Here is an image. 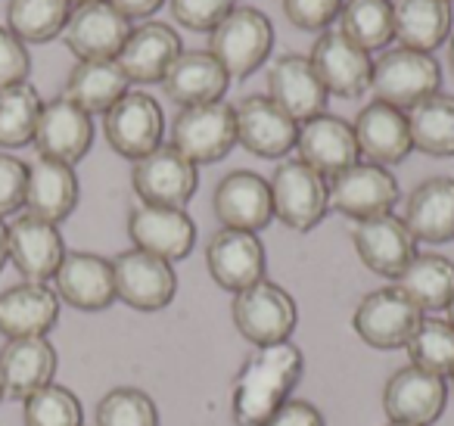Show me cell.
<instances>
[{"label":"cell","mask_w":454,"mask_h":426,"mask_svg":"<svg viewBox=\"0 0 454 426\" xmlns=\"http://www.w3.org/2000/svg\"><path fill=\"white\" fill-rule=\"evenodd\" d=\"M237 144L259 159H284L296 150L299 122L290 119L268 94H249L234 106Z\"/></svg>","instance_id":"13"},{"label":"cell","mask_w":454,"mask_h":426,"mask_svg":"<svg viewBox=\"0 0 454 426\" xmlns=\"http://www.w3.org/2000/svg\"><path fill=\"white\" fill-rule=\"evenodd\" d=\"M84 4H97V0H69V7L75 10V7H84Z\"/></svg>","instance_id":"51"},{"label":"cell","mask_w":454,"mask_h":426,"mask_svg":"<svg viewBox=\"0 0 454 426\" xmlns=\"http://www.w3.org/2000/svg\"><path fill=\"white\" fill-rule=\"evenodd\" d=\"M352 131H355L358 153L364 156V162L383 165V169L398 165L414 150V144H411L408 113L389 106V103H380V100L367 103L358 113V119L352 122Z\"/></svg>","instance_id":"26"},{"label":"cell","mask_w":454,"mask_h":426,"mask_svg":"<svg viewBox=\"0 0 454 426\" xmlns=\"http://www.w3.org/2000/svg\"><path fill=\"white\" fill-rule=\"evenodd\" d=\"M131 28V20H125L109 0H97V4L72 10L63 38L72 57H78V63H94V59L119 57Z\"/></svg>","instance_id":"15"},{"label":"cell","mask_w":454,"mask_h":426,"mask_svg":"<svg viewBox=\"0 0 454 426\" xmlns=\"http://www.w3.org/2000/svg\"><path fill=\"white\" fill-rule=\"evenodd\" d=\"M171 146L181 156H187L196 169L221 162L237 146L234 106L224 100L184 106L171 122Z\"/></svg>","instance_id":"6"},{"label":"cell","mask_w":454,"mask_h":426,"mask_svg":"<svg viewBox=\"0 0 454 426\" xmlns=\"http://www.w3.org/2000/svg\"><path fill=\"white\" fill-rule=\"evenodd\" d=\"M32 144L38 146L41 159H53V162L75 169L94 144V122L75 103L57 97V100H47L44 109H41Z\"/></svg>","instance_id":"20"},{"label":"cell","mask_w":454,"mask_h":426,"mask_svg":"<svg viewBox=\"0 0 454 426\" xmlns=\"http://www.w3.org/2000/svg\"><path fill=\"white\" fill-rule=\"evenodd\" d=\"M395 287L427 312H445L454 299V262L435 252H417L408 262V268L395 277Z\"/></svg>","instance_id":"34"},{"label":"cell","mask_w":454,"mask_h":426,"mask_svg":"<svg viewBox=\"0 0 454 426\" xmlns=\"http://www.w3.org/2000/svg\"><path fill=\"white\" fill-rule=\"evenodd\" d=\"M274 47V26L262 10L234 7L208 32V53L224 66L231 82H243L268 63Z\"/></svg>","instance_id":"2"},{"label":"cell","mask_w":454,"mask_h":426,"mask_svg":"<svg viewBox=\"0 0 454 426\" xmlns=\"http://www.w3.org/2000/svg\"><path fill=\"white\" fill-rule=\"evenodd\" d=\"M327 187H330V209H336V212L352 221L389 215L395 209L398 196H402L395 175L389 169H383V165L364 162V159H358L342 175L330 178Z\"/></svg>","instance_id":"11"},{"label":"cell","mask_w":454,"mask_h":426,"mask_svg":"<svg viewBox=\"0 0 454 426\" xmlns=\"http://www.w3.org/2000/svg\"><path fill=\"white\" fill-rule=\"evenodd\" d=\"M59 320V296L47 283L22 280L0 293V336H47Z\"/></svg>","instance_id":"28"},{"label":"cell","mask_w":454,"mask_h":426,"mask_svg":"<svg viewBox=\"0 0 454 426\" xmlns=\"http://www.w3.org/2000/svg\"><path fill=\"white\" fill-rule=\"evenodd\" d=\"M128 237L134 249L150 252L165 262H181L196 246V225L187 215V209L168 206H134L128 212Z\"/></svg>","instance_id":"16"},{"label":"cell","mask_w":454,"mask_h":426,"mask_svg":"<svg viewBox=\"0 0 454 426\" xmlns=\"http://www.w3.org/2000/svg\"><path fill=\"white\" fill-rule=\"evenodd\" d=\"M26 184L28 165L10 153H0V218H7L26 206Z\"/></svg>","instance_id":"44"},{"label":"cell","mask_w":454,"mask_h":426,"mask_svg":"<svg viewBox=\"0 0 454 426\" xmlns=\"http://www.w3.org/2000/svg\"><path fill=\"white\" fill-rule=\"evenodd\" d=\"M10 262V243H7V225H4V218H0V271H4V264Z\"/></svg>","instance_id":"48"},{"label":"cell","mask_w":454,"mask_h":426,"mask_svg":"<svg viewBox=\"0 0 454 426\" xmlns=\"http://www.w3.org/2000/svg\"><path fill=\"white\" fill-rule=\"evenodd\" d=\"M271 206L274 218L284 221L290 231H315L330 212V187L302 159H284L274 169L271 181Z\"/></svg>","instance_id":"5"},{"label":"cell","mask_w":454,"mask_h":426,"mask_svg":"<svg viewBox=\"0 0 454 426\" xmlns=\"http://www.w3.org/2000/svg\"><path fill=\"white\" fill-rule=\"evenodd\" d=\"M53 293L78 312H106L115 302L113 262L97 252H66L53 274Z\"/></svg>","instance_id":"25"},{"label":"cell","mask_w":454,"mask_h":426,"mask_svg":"<svg viewBox=\"0 0 454 426\" xmlns=\"http://www.w3.org/2000/svg\"><path fill=\"white\" fill-rule=\"evenodd\" d=\"M212 212L221 221V227L259 233L274 221L271 187L255 171L237 169L218 181L212 193Z\"/></svg>","instance_id":"18"},{"label":"cell","mask_w":454,"mask_h":426,"mask_svg":"<svg viewBox=\"0 0 454 426\" xmlns=\"http://www.w3.org/2000/svg\"><path fill=\"white\" fill-rule=\"evenodd\" d=\"M445 314H448V324H451V327H454V299H451V302H448Z\"/></svg>","instance_id":"50"},{"label":"cell","mask_w":454,"mask_h":426,"mask_svg":"<svg viewBox=\"0 0 454 426\" xmlns=\"http://www.w3.org/2000/svg\"><path fill=\"white\" fill-rule=\"evenodd\" d=\"M346 0H284V16L302 32H327Z\"/></svg>","instance_id":"43"},{"label":"cell","mask_w":454,"mask_h":426,"mask_svg":"<svg viewBox=\"0 0 454 426\" xmlns=\"http://www.w3.org/2000/svg\"><path fill=\"white\" fill-rule=\"evenodd\" d=\"M448 405V383L435 374L414 367H398L383 386V411L395 423L433 426Z\"/></svg>","instance_id":"17"},{"label":"cell","mask_w":454,"mask_h":426,"mask_svg":"<svg viewBox=\"0 0 454 426\" xmlns=\"http://www.w3.org/2000/svg\"><path fill=\"white\" fill-rule=\"evenodd\" d=\"M128 91L131 82L115 59H94V63H78L69 72L63 97L88 115H106Z\"/></svg>","instance_id":"33"},{"label":"cell","mask_w":454,"mask_h":426,"mask_svg":"<svg viewBox=\"0 0 454 426\" xmlns=\"http://www.w3.org/2000/svg\"><path fill=\"white\" fill-rule=\"evenodd\" d=\"M165 97L177 106H202L224 100L231 75L208 51H184L162 78Z\"/></svg>","instance_id":"30"},{"label":"cell","mask_w":454,"mask_h":426,"mask_svg":"<svg viewBox=\"0 0 454 426\" xmlns=\"http://www.w3.org/2000/svg\"><path fill=\"white\" fill-rule=\"evenodd\" d=\"M340 32L364 53L383 51L395 41L392 0H346L340 10Z\"/></svg>","instance_id":"36"},{"label":"cell","mask_w":454,"mask_h":426,"mask_svg":"<svg viewBox=\"0 0 454 426\" xmlns=\"http://www.w3.org/2000/svg\"><path fill=\"white\" fill-rule=\"evenodd\" d=\"M268 97L299 125L327 113L330 94L324 91L315 66L302 53H284L268 69Z\"/></svg>","instance_id":"23"},{"label":"cell","mask_w":454,"mask_h":426,"mask_svg":"<svg viewBox=\"0 0 454 426\" xmlns=\"http://www.w3.org/2000/svg\"><path fill=\"white\" fill-rule=\"evenodd\" d=\"M113 277L115 299L125 302L134 312H162L177 293L175 264L134 249V246L113 258Z\"/></svg>","instance_id":"10"},{"label":"cell","mask_w":454,"mask_h":426,"mask_svg":"<svg viewBox=\"0 0 454 426\" xmlns=\"http://www.w3.org/2000/svg\"><path fill=\"white\" fill-rule=\"evenodd\" d=\"M131 187L146 206L184 209L200 187V169L171 144L146 153L131 169Z\"/></svg>","instance_id":"9"},{"label":"cell","mask_w":454,"mask_h":426,"mask_svg":"<svg viewBox=\"0 0 454 426\" xmlns=\"http://www.w3.org/2000/svg\"><path fill=\"white\" fill-rule=\"evenodd\" d=\"M296 150L309 169H315L321 178H336L346 169H352L361 159L358 140H355L352 122L340 119V115L321 113L315 119L299 125Z\"/></svg>","instance_id":"22"},{"label":"cell","mask_w":454,"mask_h":426,"mask_svg":"<svg viewBox=\"0 0 454 426\" xmlns=\"http://www.w3.org/2000/svg\"><path fill=\"white\" fill-rule=\"evenodd\" d=\"M103 134L106 144L121 159H144L146 153L159 150L165 138V113L156 97L144 91H128L106 115H103Z\"/></svg>","instance_id":"8"},{"label":"cell","mask_w":454,"mask_h":426,"mask_svg":"<svg viewBox=\"0 0 454 426\" xmlns=\"http://www.w3.org/2000/svg\"><path fill=\"white\" fill-rule=\"evenodd\" d=\"M78 175L72 165L53 162V159H38L28 165L26 184V212L35 218H44L51 225L66 221L78 206Z\"/></svg>","instance_id":"31"},{"label":"cell","mask_w":454,"mask_h":426,"mask_svg":"<svg viewBox=\"0 0 454 426\" xmlns=\"http://www.w3.org/2000/svg\"><path fill=\"white\" fill-rule=\"evenodd\" d=\"M4 398H7V395H4V380H0V401H4Z\"/></svg>","instance_id":"53"},{"label":"cell","mask_w":454,"mask_h":426,"mask_svg":"<svg viewBox=\"0 0 454 426\" xmlns=\"http://www.w3.org/2000/svg\"><path fill=\"white\" fill-rule=\"evenodd\" d=\"M442 66L433 53L408 51V47H392L373 59L371 91L380 103H389L408 113L427 97L439 94Z\"/></svg>","instance_id":"3"},{"label":"cell","mask_w":454,"mask_h":426,"mask_svg":"<svg viewBox=\"0 0 454 426\" xmlns=\"http://www.w3.org/2000/svg\"><path fill=\"white\" fill-rule=\"evenodd\" d=\"M231 318H234L240 336L253 343L255 349H262V345L286 343L293 336L299 324V308L296 299L284 287L271 280H259L234 293Z\"/></svg>","instance_id":"4"},{"label":"cell","mask_w":454,"mask_h":426,"mask_svg":"<svg viewBox=\"0 0 454 426\" xmlns=\"http://www.w3.org/2000/svg\"><path fill=\"white\" fill-rule=\"evenodd\" d=\"M184 53L181 35L168 26V22L146 20L131 28L125 47L115 57L121 66L125 78L131 84H159L168 75L171 63Z\"/></svg>","instance_id":"24"},{"label":"cell","mask_w":454,"mask_h":426,"mask_svg":"<svg viewBox=\"0 0 454 426\" xmlns=\"http://www.w3.org/2000/svg\"><path fill=\"white\" fill-rule=\"evenodd\" d=\"M352 246L358 252L361 264L380 277L395 280L408 262L417 256V240L402 221V215H380V218L355 221Z\"/></svg>","instance_id":"21"},{"label":"cell","mask_w":454,"mask_h":426,"mask_svg":"<svg viewBox=\"0 0 454 426\" xmlns=\"http://www.w3.org/2000/svg\"><path fill=\"white\" fill-rule=\"evenodd\" d=\"M69 16V0H10L7 4V28L26 44H47L63 35Z\"/></svg>","instance_id":"37"},{"label":"cell","mask_w":454,"mask_h":426,"mask_svg":"<svg viewBox=\"0 0 454 426\" xmlns=\"http://www.w3.org/2000/svg\"><path fill=\"white\" fill-rule=\"evenodd\" d=\"M41 109H44V100L28 82L0 91V146L20 150L32 144Z\"/></svg>","instance_id":"38"},{"label":"cell","mask_w":454,"mask_h":426,"mask_svg":"<svg viewBox=\"0 0 454 426\" xmlns=\"http://www.w3.org/2000/svg\"><path fill=\"white\" fill-rule=\"evenodd\" d=\"M94 426H159L156 401L134 386L109 389L97 401Z\"/></svg>","instance_id":"40"},{"label":"cell","mask_w":454,"mask_h":426,"mask_svg":"<svg viewBox=\"0 0 454 426\" xmlns=\"http://www.w3.org/2000/svg\"><path fill=\"white\" fill-rule=\"evenodd\" d=\"M28 72H32L28 44L16 38L10 28H0V91L13 88V84H26Z\"/></svg>","instance_id":"45"},{"label":"cell","mask_w":454,"mask_h":426,"mask_svg":"<svg viewBox=\"0 0 454 426\" xmlns=\"http://www.w3.org/2000/svg\"><path fill=\"white\" fill-rule=\"evenodd\" d=\"M82 401L72 389L51 383L22 401V423L26 426H82Z\"/></svg>","instance_id":"41"},{"label":"cell","mask_w":454,"mask_h":426,"mask_svg":"<svg viewBox=\"0 0 454 426\" xmlns=\"http://www.w3.org/2000/svg\"><path fill=\"white\" fill-rule=\"evenodd\" d=\"M448 4H451V0H448Z\"/></svg>","instance_id":"55"},{"label":"cell","mask_w":454,"mask_h":426,"mask_svg":"<svg viewBox=\"0 0 454 426\" xmlns=\"http://www.w3.org/2000/svg\"><path fill=\"white\" fill-rule=\"evenodd\" d=\"M448 380H451V392H454V374H451V376H448Z\"/></svg>","instance_id":"54"},{"label":"cell","mask_w":454,"mask_h":426,"mask_svg":"<svg viewBox=\"0 0 454 426\" xmlns=\"http://www.w3.org/2000/svg\"><path fill=\"white\" fill-rule=\"evenodd\" d=\"M402 221L417 243L442 246L454 240V178L435 175L408 193Z\"/></svg>","instance_id":"29"},{"label":"cell","mask_w":454,"mask_h":426,"mask_svg":"<svg viewBox=\"0 0 454 426\" xmlns=\"http://www.w3.org/2000/svg\"><path fill=\"white\" fill-rule=\"evenodd\" d=\"M10 262L22 274V280L47 283L59 271L66 258V240L59 225H51L35 215H20L7 225Z\"/></svg>","instance_id":"19"},{"label":"cell","mask_w":454,"mask_h":426,"mask_svg":"<svg viewBox=\"0 0 454 426\" xmlns=\"http://www.w3.org/2000/svg\"><path fill=\"white\" fill-rule=\"evenodd\" d=\"M448 66H451V72H454V35L448 38Z\"/></svg>","instance_id":"49"},{"label":"cell","mask_w":454,"mask_h":426,"mask_svg":"<svg viewBox=\"0 0 454 426\" xmlns=\"http://www.w3.org/2000/svg\"><path fill=\"white\" fill-rule=\"evenodd\" d=\"M59 358L47 336L7 339L0 349V380L4 395L16 401H26L38 389L51 386L57 376Z\"/></svg>","instance_id":"27"},{"label":"cell","mask_w":454,"mask_h":426,"mask_svg":"<svg viewBox=\"0 0 454 426\" xmlns=\"http://www.w3.org/2000/svg\"><path fill=\"white\" fill-rule=\"evenodd\" d=\"M423 318L427 314L398 287H380L358 302V308L352 314V330L371 349L392 351L404 349L411 343V336L417 333Z\"/></svg>","instance_id":"7"},{"label":"cell","mask_w":454,"mask_h":426,"mask_svg":"<svg viewBox=\"0 0 454 426\" xmlns=\"http://www.w3.org/2000/svg\"><path fill=\"white\" fill-rule=\"evenodd\" d=\"M115 10H119L125 20H150L153 13H159V7H162L165 0H109Z\"/></svg>","instance_id":"47"},{"label":"cell","mask_w":454,"mask_h":426,"mask_svg":"<svg viewBox=\"0 0 454 426\" xmlns=\"http://www.w3.org/2000/svg\"><path fill=\"white\" fill-rule=\"evenodd\" d=\"M234 7H237L234 0H168V10L177 26L200 35L212 32Z\"/></svg>","instance_id":"42"},{"label":"cell","mask_w":454,"mask_h":426,"mask_svg":"<svg viewBox=\"0 0 454 426\" xmlns=\"http://www.w3.org/2000/svg\"><path fill=\"white\" fill-rule=\"evenodd\" d=\"M309 59L330 97L358 100L361 94L371 91V53H364L358 44H352L340 28H327V32L317 35Z\"/></svg>","instance_id":"12"},{"label":"cell","mask_w":454,"mask_h":426,"mask_svg":"<svg viewBox=\"0 0 454 426\" xmlns=\"http://www.w3.org/2000/svg\"><path fill=\"white\" fill-rule=\"evenodd\" d=\"M451 4L448 0H392V26L398 47L433 53L451 38Z\"/></svg>","instance_id":"32"},{"label":"cell","mask_w":454,"mask_h":426,"mask_svg":"<svg viewBox=\"0 0 454 426\" xmlns=\"http://www.w3.org/2000/svg\"><path fill=\"white\" fill-rule=\"evenodd\" d=\"M206 268L221 289L240 293V289L265 280V271H268L265 243L259 240V233L221 227V231H215L208 237Z\"/></svg>","instance_id":"14"},{"label":"cell","mask_w":454,"mask_h":426,"mask_svg":"<svg viewBox=\"0 0 454 426\" xmlns=\"http://www.w3.org/2000/svg\"><path fill=\"white\" fill-rule=\"evenodd\" d=\"M411 144L417 153L433 159L454 156V97L433 94L408 109Z\"/></svg>","instance_id":"35"},{"label":"cell","mask_w":454,"mask_h":426,"mask_svg":"<svg viewBox=\"0 0 454 426\" xmlns=\"http://www.w3.org/2000/svg\"><path fill=\"white\" fill-rule=\"evenodd\" d=\"M305 370V358L290 339L262 345L243 358L231 383V417L237 426H265V420L290 401Z\"/></svg>","instance_id":"1"},{"label":"cell","mask_w":454,"mask_h":426,"mask_svg":"<svg viewBox=\"0 0 454 426\" xmlns=\"http://www.w3.org/2000/svg\"><path fill=\"white\" fill-rule=\"evenodd\" d=\"M404 349L414 367L442 376V380L454 374V327L448 320L423 318Z\"/></svg>","instance_id":"39"},{"label":"cell","mask_w":454,"mask_h":426,"mask_svg":"<svg viewBox=\"0 0 454 426\" xmlns=\"http://www.w3.org/2000/svg\"><path fill=\"white\" fill-rule=\"evenodd\" d=\"M265 426H327L321 407L305 398H290L265 420Z\"/></svg>","instance_id":"46"},{"label":"cell","mask_w":454,"mask_h":426,"mask_svg":"<svg viewBox=\"0 0 454 426\" xmlns=\"http://www.w3.org/2000/svg\"><path fill=\"white\" fill-rule=\"evenodd\" d=\"M383 426H411V423H395V420H389V423H383Z\"/></svg>","instance_id":"52"}]
</instances>
